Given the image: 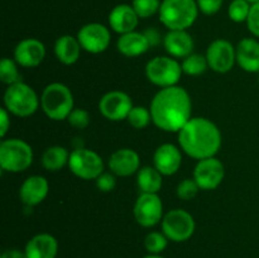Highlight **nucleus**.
I'll return each instance as SVG.
<instances>
[{
	"mask_svg": "<svg viewBox=\"0 0 259 258\" xmlns=\"http://www.w3.org/2000/svg\"><path fill=\"white\" fill-rule=\"evenodd\" d=\"M4 105L13 115L27 118L33 115L39 106L35 91L24 82L9 85L4 93Z\"/></svg>",
	"mask_w": 259,
	"mask_h": 258,
	"instance_id": "obj_5",
	"label": "nucleus"
},
{
	"mask_svg": "<svg viewBox=\"0 0 259 258\" xmlns=\"http://www.w3.org/2000/svg\"><path fill=\"white\" fill-rule=\"evenodd\" d=\"M126 120L136 129L146 128L152 120L151 110L146 109L144 106H133L132 110L129 111Z\"/></svg>",
	"mask_w": 259,
	"mask_h": 258,
	"instance_id": "obj_31",
	"label": "nucleus"
},
{
	"mask_svg": "<svg viewBox=\"0 0 259 258\" xmlns=\"http://www.w3.org/2000/svg\"><path fill=\"white\" fill-rule=\"evenodd\" d=\"M182 163L181 151L171 143L161 144L153 154V164L163 176H171L180 169Z\"/></svg>",
	"mask_w": 259,
	"mask_h": 258,
	"instance_id": "obj_16",
	"label": "nucleus"
},
{
	"mask_svg": "<svg viewBox=\"0 0 259 258\" xmlns=\"http://www.w3.org/2000/svg\"><path fill=\"white\" fill-rule=\"evenodd\" d=\"M149 47L151 45L144 33L136 32V30L121 34L116 42L118 51L126 57H138V56L146 53Z\"/></svg>",
	"mask_w": 259,
	"mask_h": 258,
	"instance_id": "obj_23",
	"label": "nucleus"
},
{
	"mask_svg": "<svg viewBox=\"0 0 259 258\" xmlns=\"http://www.w3.org/2000/svg\"><path fill=\"white\" fill-rule=\"evenodd\" d=\"M50 191L48 181L43 176H30L22 184L19 196L23 204L27 206H35L47 197Z\"/></svg>",
	"mask_w": 259,
	"mask_h": 258,
	"instance_id": "obj_19",
	"label": "nucleus"
},
{
	"mask_svg": "<svg viewBox=\"0 0 259 258\" xmlns=\"http://www.w3.org/2000/svg\"><path fill=\"white\" fill-rule=\"evenodd\" d=\"M149 110L154 125L164 132L179 133L191 119V98L184 88L177 85L161 89L152 99Z\"/></svg>",
	"mask_w": 259,
	"mask_h": 258,
	"instance_id": "obj_1",
	"label": "nucleus"
},
{
	"mask_svg": "<svg viewBox=\"0 0 259 258\" xmlns=\"http://www.w3.org/2000/svg\"><path fill=\"white\" fill-rule=\"evenodd\" d=\"M181 66L182 71H184V73H186V75L199 76L207 70L209 63H207L206 56L199 55V53H191V55L187 56L186 58H184Z\"/></svg>",
	"mask_w": 259,
	"mask_h": 258,
	"instance_id": "obj_27",
	"label": "nucleus"
},
{
	"mask_svg": "<svg viewBox=\"0 0 259 258\" xmlns=\"http://www.w3.org/2000/svg\"><path fill=\"white\" fill-rule=\"evenodd\" d=\"M70 125L76 129H85L90 124V114L85 109H73L67 118Z\"/></svg>",
	"mask_w": 259,
	"mask_h": 258,
	"instance_id": "obj_34",
	"label": "nucleus"
},
{
	"mask_svg": "<svg viewBox=\"0 0 259 258\" xmlns=\"http://www.w3.org/2000/svg\"><path fill=\"white\" fill-rule=\"evenodd\" d=\"M133 108V103L128 94L123 91H110L100 99L99 110L104 118L111 121H119L128 118L129 111Z\"/></svg>",
	"mask_w": 259,
	"mask_h": 258,
	"instance_id": "obj_14",
	"label": "nucleus"
},
{
	"mask_svg": "<svg viewBox=\"0 0 259 258\" xmlns=\"http://www.w3.org/2000/svg\"><path fill=\"white\" fill-rule=\"evenodd\" d=\"M247 2H249L250 4H254V3H259V0H247Z\"/></svg>",
	"mask_w": 259,
	"mask_h": 258,
	"instance_id": "obj_42",
	"label": "nucleus"
},
{
	"mask_svg": "<svg viewBox=\"0 0 259 258\" xmlns=\"http://www.w3.org/2000/svg\"><path fill=\"white\" fill-rule=\"evenodd\" d=\"M182 66L175 58L158 56L146 66V76L153 85L159 88L176 86L182 75Z\"/></svg>",
	"mask_w": 259,
	"mask_h": 258,
	"instance_id": "obj_7",
	"label": "nucleus"
},
{
	"mask_svg": "<svg viewBox=\"0 0 259 258\" xmlns=\"http://www.w3.org/2000/svg\"><path fill=\"white\" fill-rule=\"evenodd\" d=\"M206 60L209 67L219 73H227L237 61L235 48L227 39H215L210 43L206 51Z\"/></svg>",
	"mask_w": 259,
	"mask_h": 258,
	"instance_id": "obj_11",
	"label": "nucleus"
},
{
	"mask_svg": "<svg viewBox=\"0 0 259 258\" xmlns=\"http://www.w3.org/2000/svg\"><path fill=\"white\" fill-rule=\"evenodd\" d=\"M77 39L82 50L89 53H101L110 45L111 35L108 28L100 23H89L81 27Z\"/></svg>",
	"mask_w": 259,
	"mask_h": 258,
	"instance_id": "obj_13",
	"label": "nucleus"
},
{
	"mask_svg": "<svg viewBox=\"0 0 259 258\" xmlns=\"http://www.w3.org/2000/svg\"><path fill=\"white\" fill-rule=\"evenodd\" d=\"M195 219L189 211L184 209H175L163 215L162 233L172 242H186L194 235Z\"/></svg>",
	"mask_w": 259,
	"mask_h": 258,
	"instance_id": "obj_8",
	"label": "nucleus"
},
{
	"mask_svg": "<svg viewBox=\"0 0 259 258\" xmlns=\"http://www.w3.org/2000/svg\"><path fill=\"white\" fill-rule=\"evenodd\" d=\"M46 56V47L35 38L20 40L14 50V61L23 67H37Z\"/></svg>",
	"mask_w": 259,
	"mask_h": 258,
	"instance_id": "obj_15",
	"label": "nucleus"
},
{
	"mask_svg": "<svg viewBox=\"0 0 259 258\" xmlns=\"http://www.w3.org/2000/svg\"><path fill=\"white\" fill-rule=\"evenodd\" d=\"M68 167L75 176L82 180H96L104 172V162L96 152L76 148L70 153Z\"/></svg>",
	"mask_w": 259,
	"mask_h": 258,
	"instance_id": "obj_9",
	"label": "nucleus"
},
{
	"mask_svg": "<svg viewBox=\"0 0 259 258\" xmlns=\"http://www.w3.org/2000/svg\"><path fill=\"white\" fill-rule=\"evenodd\" d=\"M144 35L147 37V39H148L149 45L153 47V46H157L159 42H161V35H159L158 30L154 29V28H149V29L144 30Z\"/></svg>",
	"mask_w": 259,
	"mask_h": 258,
	"instance_id": "obj_39",
	"label": "nucleus"
},
{
	"mask_svg": "<svg viewBox=\"0 0 259 258\" xmlns=\"http://www.w3.org/2000/svg\"><path fill=\"white\" fill-rule=\"evenodd\" d=\"M168 244V238L159 232H151L144 238V248L149 254H161Z\"/></svg>",
	"mask_w": 259,
	"mask_h": 258,
	"instance_id": "obj_29",
	"label": "nucleus"
},
{
	"mask_svg": "<svg viewBox=\"0 0 259 258\" xmlns=\"http://www.w3.org/2000/svg\"><path fill=\"white\" fill-rule=\"evenodd\" d=\"M70 159V153L65 147L61 146H52L48 147L42 154V166L47 171H58L66 164H68Z\"/></svg>",
	"mask_w": 259,
	"mask_h": 258,
	"instance_id": "obj_26",
	"label": "nucleus"
},
{
	"mask_svg": "<svg viewBox=\"0 0 259 258\" xmlns=\"http://www.w3.org/2000/svg\"><path fill=\"white\" fill-rule=\"evenodd\" d=\"M95 181H96V187L103 192H110L115 189L116 180H115V176L111 174L103 172V174H101Z\"/></svg>",
	"mask_w": 259,
	"mask_h": 258,
	"instance_id": "obj_37",
	"label": "nucleus"
},
{
	"mask_svg": "<svg viewBox=\"0 0 259 258\" xmlns=\"http://www.w3.org/2000/svg\"><path fill=\"white\" fill-rule=\"evenodd\" d=\"M139 166H141V159L138 153L131 148L116 149L109 158V168L116 176H132L141 169Z\"/></svg>",
	"mask_w": 259,
	"mask_h": 258,
	"instance_id": "obj_17",
	"label": "nucleus"
},
{
	"mask_svg": "<svg viewBox=\"0 0 259 258\" xmlns=\"http://www.w3.org/2000/svg\"><path fill=\"white\" fill-rule=\"evenodd\" d=\"M179 143L187 156L195 159L215 157L222 147V133L206 118H191L179 132Z\"/></svg>",
	"mask_w": 259,
	"mask_h": 258,
	"instance_id": "obj_2",
	"label": "nucleus"
},
{
	"mask_svg": "<svg viewBox=\"0 0 259 258\" xmlns=\"http://www.w3.org/2000/svg\"><path fill=\"white\" fill-rule=\"evenodd\" d=\"M0 258H28L25 255L24 252L22 250H18V249H8L5 252H3L2 257Z\"/></svg>",
	"mask_w": 259,
	"mask_h": 258,
	"instance_id": "obj_40",
	"label": "nucleus"
},
{
	"mask_svg": "<svg viewBox=\"0 0 259 258\" xmlns=\"http://www.w3.org/2000/svg\"><path fill=\"white\" fill-rule=\"evenodd\" d=\"M197 7L205 15H214L222 9L224 0H196Z\"/></svg>",
	"mask_w": 259,
	"mask_h": 258,
	"instance_id": "obj_36",
	"label": "nucleus"
},
{
	"mask_svg": "<svg viewBox=\"0 0 259 258\" xmlns=\"http://www.w3.org/2000/svg\"><path fill=\"white\" fill-rule=\"evenodd\" d=\"M250 7L252 4L247 0H233L228 8V15H229L230 20L235 23L247 22Z\"/></svg>",
	"mask_w": 259,
	"mask_h": 258,
	"instance_id": "obj_30",
	"label": "nucleus"
},
{
	"mask_svg": "<svg viewBox=\"0 0 259 258\" xmlns=\"http://www.w3.org/2000/svg\"><path fill=\"white\" fill-rule=\"evenodd\" d=\"M137 223L143 228H151L163 219V204L157 194H141L133 210Z\"/></svg>",
	"mask_w": 259,
	"mask_h": 258,
	"instance_id": "obj_10",
	"label": "nucleus"
},
{
	"mask_svg": "<svg viewBox=\"0 0 259 258\" xmlns=\"http://www.w3.org/2000/svg\"><path fill=\"white\" fill-rule=\"evenodd\" d=\"M139 17L129 4H119L111 9L109 14V24L114 32L119 34L134 32L138 25Z\"/></svg>",
	"mask_w": 259,
	"mask_h": 258,
	"instance_id": "obj_18",
	"label": "nucleus"
},
{
	"mask_svg": "<svg viewBox=\"0 0 259 258\" xmlns=\"http://www.w3.org/2000/svg\"><path fill=\"white\" fill-rule=\"evenodd\" d=\"M33 149L27 142L12 138L0 144V166L8 172H23L32 164Z\"/></svg>",
	"mask_w": 259,
	"mask_h": 258,
	"instance_id": "obj_6",
	"label": "nucleus"
},
{
	"mask_svg": "<svg viewBox=\"0 0 259 258\" xmlns=\"http://www.w3.org/2000/svg\"><path fill=\"white\" fill-rule=\"evenodd\" d=\"M143 258H163V257H162V255H159V254H148V255H146V257H143Z\"/></svg>",
	"mask_w": 259,
	"mask_h": 258,
	"instance_id": "obj_41",
	"label": "nucleus"
},
{
	"mask_svg": "<svg viewBox=\"0 0 259 258\" xmlns=\"http://www.w3.org/2000/svg\"><path fill=\"white\" fill-rule=\"evenodd\" d=\"M247 27L254 37L259 38V3H254L250 7V12L247 19Z\"/></svg>",
	"mask_w": 259,
	"mask_h": 258,
	"instance_id": "obj_35",
	"label": "nucleus"
},
{
	"mask_svg": "<svg viewBox=\"0 0 259 258\" xmlns=\"http://www.w3.org/2000/svg\"><path fill=\"white\" fill-rule=\"evenodd\" d=\"M40 106L52 120H65L73 110V95L63 83H50L40 96Z\"/></svg>",
	"mask_w": 259,
	"mask_h": 258,
	"instance_id": "obj_4",
	"label": "nucleus"
},
{
	"mask_svg": "<svg viewBox=\"0 0 259 258\" xmlns=\"http://www.w3.org/2000/svg\"><path fill=\"white\" fill-rule=\"evenodd\" d=\"M162 176L156 167H142L137 175V184L142 194H157L162 187Z\"/></svg>",
	"mask_w": 259,
	"mask_h": 258,
	"instance_id": "obj_25",
	"label": "nucleus"
},
{
	"mask_svg": "<svg viewBox=\"0 0 259 258\" xmlns=\"http://www.w3.org/2000/svg\"><path fill=\"white\" fill-rule=\"evenodd\" d=\"M237 62L244 71L259 72V42L254 38H244L235 48Z\"/></svg>",
	"mask_w": 259,
	"mask_h": 258,
	"instance_id": "obj_21",
	"label": "nucleus"
},
{
	"mask_svg": "<svg viewBox=\"0 0 259 258\" xmlns=\"http://www.w3.org/2000/svg\"><path fill=\"white\" fill-rule=\"evenodd\" d=\"M258 82H259V72H258Z\"/></svg>",
	"mask_w": 259,
	"mask_h": 258,
	"instance_id": "obj_43",
	"label": "nucleus"
},
{
	"mask_svg": "<svg viewBox=\"0 0 259 258\" xmlns=\"http://www.w3.org/2000/svg\"><path fill=\"white\" fill-rule=\"evenodd\" d=\"M167 52L176 58H186L194 50V39L186 30H169L163 38Z\"/></svg>",
	"mask_w": 259,
	"mask_h": 258,
	"instance_id": "obj_22",
	"label": "nucleus"
},
{
	"mask_svg": "<svg viewBox=\"0 0 259 258\" xmlns=\"http://www.w3.org/2000/svg\"><path fill=\"white\" fill-rule=\"evenodd\" d=\"M10 126V118L8 110L5 108L0 109V136L4 138L7 132L9 131Z\"/></svg>",
	"mask_w": 259,
	"mask_h": 258,
	"instance_id": "obj_38",
	"label": "nucleus"
},
{
	"mask_svg": "<svg viewBox=\"0 0 259 258\" xmlns=\"http://www.w3.org/2000/svg\"><path fill=\"white\" fill-rule=\"evenodd\" d=\"M161 4V0H133L132 7L136 10L139 18L146 19V18L154 15L156 13H159Z\"/></svg>",
	"mask_w": 259,
	"mask_h": 258,
	"instance_id": "obj_32",
	"label": "nucleus"
},
{
	"mask_svg": "<svg viewBox=\"0 0 259 258\" xmlns=\"http://www.w3.org/2000/svg\"><path fill=\"white\" fill-rule=\"evenodd\" d=\"M24 253L28 258H56L58 253V242L53 235L40 233L28 240Z\"/></svg>",
	"mask_w": 259,
	"mask_h": 258,
	"instance_id": "obj_20",
	"label": "nucleus"
},
{
	"mask_svg": "<svg viewBox=\"0 0 259 258\" xmlns=\"http://www.w3.org/2000/svg\"><path fill=\"white\" fill-rule=\"evenodd\" d=\"M0 80L7 85H14V83L22 82V76L18 71L17 62L10 58H3L0 62Z\"/></svg>",
	"mask_w": 259,
	"mask_h": 258,
	"instance_id": "obj_28",
	"label": "nucleus"
},
{
	"mask_svg": "<svg viewBox=\"0 0 259 258\" xmlns=\"http://www.w3.org/2000/svg\"><path fill=\"white\" fill-rule=\"evenodd\" d=\"M199 190H201L194 179H186L180 182L177 186V196L181 200H192L197 195Z\"/></svg>",
	"mask_w": 259,
	"mask_h": 258,
	"instance_id": "obj_33",
	"label": "nucleus"
},
{
	"mask_svg": "<svg viewBox=\"0 0 259 258\" xmlns=\"http://www.w3.org/2000/svg\"><path fill=\"white\" fill-rule=\"evenodd\" d=\"M224 176V164L215 157L200 159L194 169V180L201 190L217 189L223 182Z\"/></svg>",
	"mask_w": 259,
	"mask_h": 258,
	"instance_id": "obj_12",
	"label": "nucleus"
},
{
	"mask_svg": "<svg viewBox=\"0 0 259 258\" xmlns=\"http://www.w3.org/2000/svg\"><path fill=\"white\" fill-rule=\"evenodd\" d=\"M196 0H162L159 20L169 30H186L199 15Z\"/></svg>",
	"mask_w": 259,
	"mask_h": 258,
	"instance_id": "obj_3",
	"label": "nucleus"
},
{
	"mask_svg": "<svg viewBox=\"0 0 259 258\" xmlns=\"http://www.w3.org/2000/svg\"><path fill=\"white\" fill-rule=\"evenodd\" d=\"M81 45L77 37L72 35H62L55 43V55L63 65H73L80 57Z\"/></svg>",
	"mask_w": 259,
	"mask_h": 258,
	"instance_id": "obj_24",
	"label": "nucleus"
}]
</instances>
